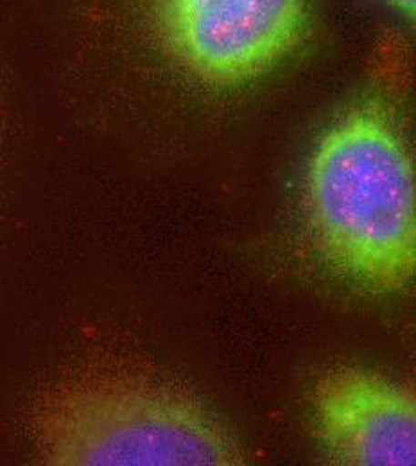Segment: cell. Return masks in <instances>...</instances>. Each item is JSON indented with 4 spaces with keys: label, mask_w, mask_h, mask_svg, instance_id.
Wrapping results in <instances>:
<instances>
[{
    "label": "cell",
    "mask_w": 416,
    "mask_h": 466,
    "mask_svg": "<svg viewBox=\"0 0 416 466\" xmlns=\"http://www.w3.org/2000/svg\"><path fill=\"white\" fill-rule=\"evenodd\" d=\"M388 9L397 13L402 20L408 24H413L415 20V4L416 0H380Z\"/></svg>",
    "instance_id": "5b68a950"
},
{
    "label": "cell",
    "mask_w": 416,
    "mask_h": 466,
    "mask_svg": "<svg viewBox=\"0 0 416 466\" xmlns=\"http://www.w3.org/2000/svg\"><path fill=\"white\" fill-rule=\"evenodd\" d=\"M312 412L334 463L416 465V400L410 388L370 370L338 368L316 382Z\"/></svg>",
    "instance_id": "277c9868"
},
{
    "label": "cell",
    "mask_w": 416,
    "mask_h": 466,
    "mask_svg": "<svg viewBox=\"0 0 416 466\" xmlns=\"http://www.w3.org/2000/svg\"><path fill=\"white\" fill-rule=\"evenodd\" d=\"M33 438L55 466H236V440L203 408L160 388L92 379L56 390L36 409Z\"/></svg>",
    "instance_id": "7a4b0ae2"
},
{
    "label": "cell",
    "mask_w": 416,
    "mask_h": 466,
    "mask_svg": "<svg viewBox=\"0 0 416 466\" xmlns=\"http://www.w3.org/2000/svg\"><path fill=\"white\" fill-rule=\"evenodd\" d=\"M416 183L408 144L380 105H359L316 144L307 219L325 262L371 294L406 291L416 271Z\"/></svg>",
    "instance_id": "6da1fadb"
},
{
    "label": "cell",
    "mask_w": 416,
    "mask_h": 466,
    "mask_svg": "<svg viewBox=\"0 0 416 466\" xmlns=\"http://www.w3.org/2000/svg\"><path fill=\"white\" fill-rule=\"evenodd\" d=\"M151 13L166 51L187 74L238 86L297 51L310 0H151Z\"/></svg>",
    "instance_id": "3957f363"
}]
</instances>
